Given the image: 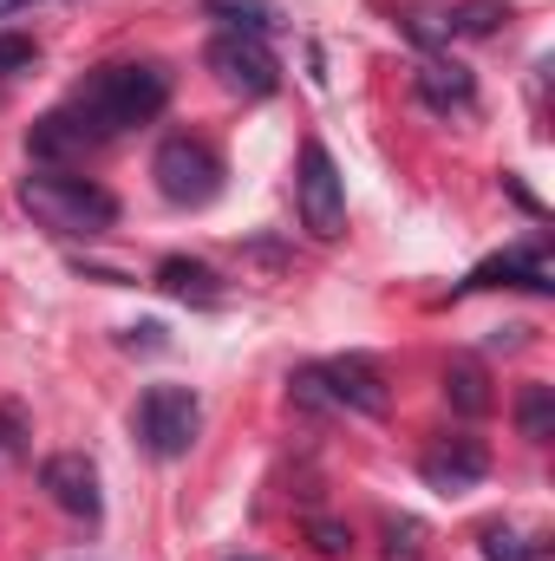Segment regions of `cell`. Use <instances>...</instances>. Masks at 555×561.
I'll list each match as a JSON object with an SVG mask.
<instances>
[{
  "mask_svg": "<svg viewBox=\"0 0 555 561\" xmlns=\"http://www.w3.org/2000/svg\"><path fill=\"white\" fill-rule=\"evenodd\" d=\"M163 99H170V72L163 66H99L72 92L66 118L92 144H105V138H118V131H132V125H144V118H157Z\"/></svg>",
  "mask_w": 555,
  "mask_h": 561,
  "instance_id": "6da1fadb",
  "label": "cell"
},
{
  "mask_svg": "<svg viewBox=\"0 0 555 561\" xmlns=\"http://www.w3.org/2000/svg\"><path fill=\"white\" fill-rule=\"evenodd\" d=\"M20 209H26L39 229H53V236H86V242L118 222V196L99 190V183H86V176H66V170L26 176V183H20Z\"/></svg>",
  "mask_w": 555,
  "mask_h": 561,
  "instance_id": "7a4b0ae2",
  "label": "cell"
},
{
  "mask_svg": "<svg viewBox=\"0 0 555 561\" xmlns=\"http://www.w3.org/2000/svg\"><path fill=\"white\" fill-rule=\"evenodd\" d=\"M150 176H157L163 203H177V209H203L223 196V157L203 138H163L150 157Z\"/></svg>",
  "mask_w": 555,
  "mask_h": 561,
  "instance_id": "3957f363",
  "label": "cell"
},
{
  "mask_svg": "<svg viewBox=\"0 0 555 561\" xmlns=\"http://www.w3.org/2000/svg\"><path fill=\"white\" fill-rule=\"evenodd\" d=\"M132 431L150 457H190V444L203 431V399L190 386H150L132 412Z\"/></svg>",
  "mask_w": 555,
  "mask_h": 561,
  "instance_id": "277c9868",
  "label": "cell"
},
{
  "mask_svg": "<svg viewBox=\"0 0 555 561\" xmlns=\"http://www.w3.org/2000/svg\"><path fill=\"white\" fill-rule=\"evenodd\" d=\"M294 190H301V222H307V236L340 242V236H347V183H340V170H333V157H327L320 138L301 144V176H294Z\"/></svg>",
  "mask_w": 555,
  "mask_h": 561,
  "instance_id": "5b68a950",
  "label": "cell"
},
{
  "mask_svg": "<svg viewBox=\"0 0 555 561\" xmlns=\"http://www.w3.org/2000/svg\"><path fill=\"white\" fill-rule=\"evenodd\" d=\"M209 72H216L229 92H242V99H269L281 85L275 53H269L256 33H216V39H209Z\"/></svg>",
  "mask_w": 555,
  "mask_h": 561,
  "instance_id": "8992f818",
  "label": "cell"
},
{
  "mask_svg": "<svg viewBox=\"0 0 555 561\" xmlns=\"http://www.w3.org/2000/svg\"><path fill=\"white\" fill-rule=\"evenodd\" d=\"M314 379L327 386L333 405H347V412H360V419H386V405H393V392H386V379H380V366H373L366 353H340V359L314 366Z\"/></svg>",
  "mask_w": 555,
  "mask_h": 561,
  "instance_id": "52a82bcc",
  "label": "cell"
},
{
  "mask_svg": "<svg viewBox=\"0 0 555 561\" xmlns=\"http://www.w3.org/2000/svg\"><path fill=\"white\" fill-rule=\"evenodd\" d=\"M418 470H424V483H431L438 496H457V490L484 483V470H490V450H484V437H471V431H451V437H438V444L418 457Z\"/></svg>",
  "mask_w": 555,
  "mask_h": 561,
  "instance_id": "ba28073f",
  "label": "cell"
},
{
  "mask_svg": "<svg viewBox=\"0 0 555 561\" xmlns=\"http://www.w3.org/2000/svg\"><path fill=\"white\" fill-rule=\"evenodd\" d=\"M39 483H46V496H53L66 516H86V523L105 516V496H99V470H92V457L59 450V457L39 463Z\"/></svg>",
  "mask_w": 555,
  "mask_h": 561,
  "instance_id": "9c48e42d",
  "label": "cell"
},
{
  "mask_svg": "<svg viewBox=\"0 0 555 561\" xmlns=\"http://www.w3.org/2000/svg\"><path fill=\"white\" fill-rule=\"evenodd\" d=\"M464 287H530V294H555L550 242H523V249H510V255H490V262H477Z\"/></svg>",
  "mask_w": 555,
  "mask_h": 561,
  "instance_id": "30bf717a",
  "label": "cell"
},
{
  "mask_svg": "<svg viewBox=\"0 0 555 561\" xmlns=\"http://www.w3.org/2000/svg\"><path fill=\"white\" fill-rule=\"evenodd\" d=\"M157 287H163L170 300H190V307H223V300H229V287L216 280V268H203V262H190V255L157 262Z\"/></svg>",
  "mask_w": 555,
  "mask_h": 561,
  "instance_id": "8fae6325",
  "label": "cell"
},
{
  "mask_svg": "<svg viewBox=\"0 0 555 561\" xmlns=\"http://www.w3.org/2000/svg\"><path fill=\"white\" fill-rule=\"evenodd\" d=\"M412 85L431 112H464V105L477 99V79H471L464 66H451V59H424L412 72Z\"/></svg>",
  "mask_w": 555,
  "mask_h": 561,
  "instance_id": "7c38bea8",
  "label": "cell"
},
{
  "mask_svg": "<svg viewBox=\"0 0 555 561\" xmlns=\"http://www.w3.org/2000/svg\"><path fill=\"white\" fill-rule=\"evenodd\" d=\"M26 150H33L39 163H66V157H79V150H92V138H86L66 112H53V118H39V125H33Z\"/></svg>",
  "mask_w": 555,
  "mask_h": 561,
  "instance_id": "4fadbf2b",
  "label": "cell"
},
{
  "mask_svg": "<svg viewBox=\"0 0 555 561\" xmlns=\"http://www.w3.org/2000/svg\"><path fill=\"white\" fill-rule=\"evenodd\" d=\"M444 399H451L464 419H484V412H490V386H484V366H477V359H457V366H444Z\"/></svg>",
  "mask_w": 555,
  "mask_h": 561,
  "instance_id": "5bb4252c",
  "label": "cell"
},
{
  "mask_svg": "<svg viewBox=\"0 0 555 561\" xmlns=\"http://www.w3.org/2000/svg\"><path fill=\"white\" fill-rule=\"evenodd\" d=\"M203 13H209V20H223L229 33H256V39L281 26V13L269 7V0H203Z\"/></svg>",
  "mask_w": 555,
  "mask_h": 561,
  "instance_id": "9a60e30c",
  "label": "cell"
},
{
  "mask_svg": "<svg viewBox=\"0 0 555 561\" xmlns=\"http://www.w3.org/2000/svg\"><path fill=\"white\" fill-rule=\"evenodd\" d=\"M503 20H510V0H457V7L444 13V33H464V39H490Z\"/></svg>",
  "mask_w": 555,
  "mask_h": 561,
  "instance_id": "2e32d148",
  "label": "cell"
},
{
  "mask_svg": "<svg viewBox=\"0 0 555 561\" xmlns=\"http://www.w3.org/2000/svg\"><path fill=\"white\" fill-rule=\"evenodd\" d=\"M517 424H523L530 444H550L555 437V392L550 386H523V399H517Z\"/></svg>",
  "mask_w": 555,
  "mask_h": 561,
  "instance_id": "e0dca14e",
  "label": "cell"
},
{
  "mask_svg": "<svg viewBox=\"0 0 555 561\" xmlns=\"http://www.w3.org/2000/svg\"><path fill=\"white\" fill-rule=\"evenodd\" d=\"M543 549L530 542V536H517V529H503V523H490L484 529V561H536Z\"/></svg>",
  "mask_w": 555,
  "mask_h": 561,
  "instance_id": "ac0fdd59",
  "label": "cell"
},
{
  "mask_svg": "<svg viewBox=\"0 0 555 561\" xmlns=\"http://www.w3.org/2000/svg\"><path fill=\"white\" fill-rule=\"evenodd\" d=\"M424 556V529L412 516H386V561H418Z\"/></svg>",
  "mask_w": 555,
  "mask_h": 561,
  "instance_id": "d6986e66",
  "label": "cell"
},
{
  "mask_svg": "<svg viewBox=\"0 0 555 561\" xmlns=\"http://www.w3.org/2000/svg\"><path fill=\"white\" fill-rule=\"evenodd\" d=\"M307 542H314V549H320V556H327V561L353 556V536H347L340 523H327V516H314V523H307Z\"/></svg>",
  "mask_w": 555,
  "mask_h": 561,
  "instance_id": "ffe728a7",
  "label": "cell"
},
{
  "mask_svg": "<svg viewBox=\"0 0 555 561\" xmlns=\"http://www.w3.org/2000/svg\"><path fill=\"white\" fill-rule=\"evenodd\" d=\"M20 66H33V39L0 33V72H20Z\"/></svg>",
  "mask_w": 555,
  "mask_h": 561,
  "instance_id": "44dd1931",
  "label": "cell"
},
{
  "mask_svg": "<svg viewBox=\"0 0 555 561\" xmlns=\"http://www.w3.org/2000/svg\"><path fill=\"white\" fill-rule=\"evenodd\" d=\"M406 33H412L418 46H438V39H451V33H444V20H438V13H406Z\"/></svg>",
  "mask_w": 555,
  "mask_h": 561,
  "instance_id": "7402d4cb",
  "label": "cell"
},
{
  "mask_svg": "<svg viewBox=\"0 0 555 561\" xmlns=\"http://www.w3.org/2000/svg\"><path fill=\"white\" fill-rule=\"evenodd\" d=\"M125 346H163V327L144 320V327H125Z\"/></svg>",
  "mask_w": 555,
  "mask_h": 561,
  "instance_id": "603a6c76",
  "label": "cell"
},
{
  "mask_svg": "<svg viewBox=\"0 0 555 561\" xmlns=\"http://www.w3.org/2000/svg\"><path fill=\"white\" fill-rule=\"evenodd\" d=\"M20 7H33V0H0V20H7V13H20Z\"/></svg>",
  "mask_w": 555,
  "mask_h": 561,
  "instance_id": "cb8c5ba5",
  "label": "cell"
}]
</instances>
